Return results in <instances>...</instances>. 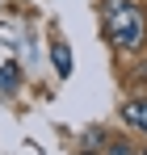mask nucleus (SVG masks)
Masks as SVG:
<instances>
[{"instance_id": "obj_1", "label": "nucleus", "mask_w": 147, "mask_h": 155, "mask_svg": "<svg viewBox=\"0 0 147 155\" xmlns=\"http://www.w3.org/2000/svg\"><path fill=\"white\" fill-rule=\"evenodd\" d=\"M101 25L109 34V42L126 54H135L147 38V17L135 0H105L101 4Z\"/></svg>"}, {"instance_id": "obj_2", "label": "nucleus", "mask_w": 147, "mask_h": 155, "mask_svg": "<svg viewBox=\"0 0 147 155\" xmlns=\"http://www.w3.org/2000/svg\"><path fill=\"white\" fill-rule=\"evenodd\" d=\"M122 122L147 134V101H126V105H122Z\"/></svg>"}, {"instance_id": "obj_3", "label": "nucleus", "mask_w": 147, "mask_h": 155, "mask_svg": "<svg viewBox=\"0 0 147 155\" xmlns=\"http://www.w3.org/2000/svg\"><path fill=\"white\" fill-rule=\"evenodd\" d=\"M55 63H59V76H72V54H67V46H63V42L55 46Z\"/></svg>"}, {"instance_id": "obj_4", "label": "nucleus", "mask_w": 147, "mask_h": 155, "mask_svg": "<svg viewBox=\"0 0 147 155\" xmlns=\"http://www.w3.org/2000/svg\"><path fill=\"white\" fill-rule=\"evenodd\" d=\"M105 155H135V147H130V143H109Z\"/></svg>"}, {"instance_id": "obj_5", "label": "nucleus", "mask_w": 147, "mask_h": 155, "mask_svg": "<svg viewBox=\"0 0 147 155\" xmlns=\"http://www.w3.org/2000/svg\"><path fill=\"white\" fill-rule=\"evenodd\" d=\"M13 76H17V67H13V63H9V67H4V71H0V88H9V84H13Z\"/></svg>"}, {"instance_id": "obj_6", "label": "nucleus", "mask_w": 147, "mask_h": 155, "mask_svg": "<svg viewBox=\"0 0 147 155\" xmlns=\"http://www.w3.org/2000/svg\"><path fill=\"white\" fill-rule=\"evenodd\" d=\"M135 155H147V151H135Z\"/></svg>"}, {"instance_id": "obj_7", "label": "nucleus", "mask_w": 147, "mask_h": 155, "mask_svg": "<svg viewBox=\"0 0 147 155\" xmlns=\"http://www.w3.org/2000/svg\"><path fill=\"white\" fill-rule=\"evenodd\" d=\"M84 155H88V151H84Z\"/></svg>"}]
</instances>
